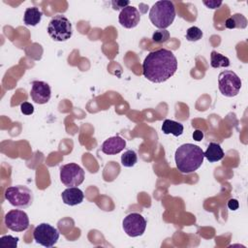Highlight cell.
Listing matches in <instances>:
<instances>
[{
  "instance_id": "cell-1",
  "label": "cell",
  "mask_w": 248,
  "mask_h": 248,
  "mask_svg": "<svg viewBox=\"0 0 248 248\" xmlns=\"http://www.w3.org/2000/svg\"><path fill=\"white\" fill-rule=\"evenodd\" d=\"M177 70V59L172 51L160 48L151 51L142 63V74L149 81L160 83L171 78Z\"/></svg>"
},
{
  "instance_id": "cell-2",
  "label": "cell",
  "mask_w": 248,
  "mask_h": 248,
  "mask_svg": "<svg viewBox=\"0 0 248 248\" xmlns=\"http://www.w3.org/2000/svg\"><path fill=\"white\" fill-rule=\"evenodd\" d=\"M204 154L202 149L193 143L180 145L174 154L177 170L182 173H192L196 171L203 163Z\"/></svg>"
},
{
  "instance_id": "cell-3",
  "label": "cell",
  "mask_w": 248,
  "mask_h": 248,
  "mask_svg": "<svg viewBox=\"0 0 248 248\" xmlns=\"http://www.w3.org/2000/svg\"><path fill=\"white\" fill-rule=\"evenodd\" d=\"M175 18V7L170 1H158L149 11V19L159 29H166Z\"/></svg>"
},
{
  "instance_id": "cell-4",
  "label": "cell",
  "mask_w": 248,
  "mask_h": 248,
  "mask_svg": "<svg viewBox=\"0 0 248 248\" xmlns=\"http://www.w3.org/2000/svg\"><path fill=\"white\" fill-rule=\"evenodd\" d=\"M49 37L56 42H65L73 35V27L70 20L63 15L54 16L47 26Z\"/></svg>"
},
{
  "instance_id": "cell-5",
  "label": "cell",
  "mask_w": 248,
  "mask_h": 248,
  "mask_svg": "<svg viewBox=\"0 0 248 248\" xmlns=\"http://www.w3.org/2000/svg\"><path fill=\"white\" fill-rule=\"evenodd\" d=\"M6 200L15 207L27 208L29 207L34 200L33 192L24 185L11 186L5 191Z\"/></svg>"
},
{
  "instance_id": "cell-6",
  "label": "cell",
  "mask_w": 248,
  "mask_h": 248,
  "mask_svg": "<svg viewBox=\"0 0 248 248\" xmlns=\"http://www.w3.org/2000/svg\"><path fill=\"white\" fill-rule=\"evenodd\" d=\"M242 82L240 78L232 71L226 70L219 74L218 87L220 92L226 97L236 96L241 88Z\"/></svg>"
},
{
  "instance_id": "cell-7",
  "label": "cell",
  "mask_w": 248,
  "mask_h": 248,
  "mask_svg": "<svg viewBox=\"0 0 248 248\" xmlns=\"http://www.w3.org/2000/svg\"><path fill=\"white\" fill-rule=\"evenodd\" d=\"M59 235L58 230L47 223L38 225L33 232L35 241L46 248L54 246L59 239Z\"/></svg>"
},
{
  "instance_id": "cell-8",
  "label": "cell",
  "mask_w": 248,
  "mask_h": 248,
  "mask_svg": "<svg viewBox=\"0 0 248 248\" xmlns=\"http://www.w3.org/2000/svg\"><path fill=\"white\" fill-rule=\"evenodd\" d=\"M60 180L67 187H77L84 180L83 169L75 163L60 167Z\"/></svg>"
},
{
  "instance_id": "cell-9",
  "label": "cell",
  "mask_w": 248,
  "mask_h": 248,
  "mask_svg": "<svg viewBox=\"0 0 248 248\" xmlns=\"http://www.w3.org/2000/svg\"><path fill=\"white\" fill-rule=\"evenodd\" d=\"M146 220L144 217L137 212L128 214L122 222V227L127 235L131 237H137L143 234L146 229Z\"/></svg>"
},
{
  "instance_id": "cell-10",
  "label": "cell",
  "mask_w": 248,
  "mask_h": 248,
  "mask_svg": "<svg viewBox=\"0 0 248 248\" xmlns=\"http://www.w3.org/2000/svg\"><path fill=\"white\" fill-rule=\"evenodd\" d=\"M5 225L13 232H24L29 228L28 215L23 210H10L5 215Z\"/></svg>"
},
{
  "instance_id": "cell-11",
  "label": "cell",
  "mask_w": 248,
  "mask_h": 248,
  "mask_svg": "<svg viewBox=\"0 0 248 248\" xmlns=\"http://www.w3.org/2000/svg\"><path fill=\"white\" fill-rule=\"evenodd\" d=\"M30 96L32 100L40 105L46 104L51 97V89L48 83L42 80H34L32 82Z\"/></svg>"
},
{
  "instance_id": "cell-12",
  "label": "cell",
  "mask_w": 248,
  "mask_h": 248,
  "mask_svg": "<svg viewBox=\"0 0 248 248\" xmlns=\"http://www.w3.org/2000/svg\"><path fill=\"white\" fill-rule=\"evenodd\" d=\"M140 20V14L134 6H127L120 11L118 21L121 26L131 29L136 27Z\"/></svg>"
},
{
  "instance_id": "cell-13",
  "label": "cell",
  "mask_w": 248,
  "mask_h": 248,
  "mask_svg": "<svg viewBox=\"0 0 248 248\" xmlns=\"http://www.w3.org/2000/svg\"><path fill=\"white\" fill-rule=\"evenodd\" d=\"M126 146V141L119 136H114L106 140L102 144V151L108 155H115L121 152Z\"/></svg>"
},
{
  "instance_id": "cell-14",
  "label": "cell",
  "mask_w": 248,
  "mask_h": 248,
  "mask_svg": "<svg viewBox=\"0 0 248 248\" xmlns=\"http://www.w3.org/2000/svg\"><path fill=\"white\" fill-rule=\"evenodd\" d=\"M61 198L65 204L74 206L82 202L84 195L83 192L78 187H68L62 192Z\"/></svg>"
},
{
  "instance_id": "cell-15",
  "label": "cell",
  "mask_w": 248,
  "mask_h": 248,
  "mask_svg": "<svg viewBox=\"0 0 248 248\" xmlns=\"http://www.w3.org/2000/svg\"><path fill=\"white\" fill-rule=\"evenodd\" d=\"M42 16H43V12L39 10V8L37 7L27 8L24 12L23 22L25 25H28V26H36L38 23H40Z\"/></svg>"
},
{
  "instance_id": "cell-16",
  "label": "cell",
  "mask_w": 248,
  "mask_h": 248,
  "mask_svg": "<svg viewBox=\"0 0 248 248\" xmlns=\"http://www.w3.org/2000/svg\"><path fill=\"white\" fill-rule=\"evenodd\" d=\"M204 157L210 162H218L224 158V151L219 143L216 142H209L205 152H203Z\"/></svg>"
},
{
  "instance_id": "cell-17",
  "label": "cell",
  "mask_w": 248,
  "mask_h": 248,
  "mask_svg": "<svg viewBox=\"0 0 248 248\" xmlns=\"http://www.w3.org/2000/svg\"><path fill=\"white\" fill-rule=\"evenodd\" d=\"M184 127L181 123L170 120V119H165L162 124V131L165 135L172 134L174 137H179L183 134Z\"/></svg>"
},
{
  "instance_id": "cell-18",
  "label": "cell",
  "mask_w": 248,
  "mask_h": 248,
  "mask_svg": "<svg viewBox=\"0 0 248 248\" xmlns=\"http://www.w3.org/2000/svg\"><path fill=\"white\" fill-rule=\"evenodd\" d=\"M225 26L228 29H234V28L244 29L247 26V19L241 14H234L231 17L227 18L225 22Z\"/></svg>"
},
{
  "instance_id": "cell-19",
  "label": "cell",
  "mask_w": 248,
  "mask_h": 248,
  "mask_svg": "<svg viewBox=\"0 0 248 248\" xmlns=\"http://www.w3.org/2000/svg\"><path fill=\"white\" fill-rule=\"evenodd\" d=\"M210 65L212 68H227L230 66V59L215 51V50H212L211 53H210Z\"/></svg>"
},
{
  "instance_id": "cell-20",
  "label": "cell",
  "mask_w": 248,
  "mask_h": 248,
  "mask_svg": "<svg viewBox=\"0 0 248 248\" xmlns=\"http://www.w3.org/2000/svg\"><path fill=\"white\" fill-rule=\"evenodd\" d=\"M137 162H138V156L134 150H131V149L127 150L121 156V164L123 167H126V168L134 167Z\"/></svg>"
},
{
  "instance_id": "cell-21",
  "label": "cell",
  "mask_w": 248,
  "mask_h": 248,
  "mask_svg": "<svg viewBox=\"0 0 248 248\" xmlns=\"http://www.w3.org/2000/svg\"><path fill=\"white\" fill-rule=\"evenodd\" d=\"M202 37V31L197 26H192L188 28L186 31V39L189 42H197L201 40Z\"/></svg>"
},
{
  "instance_id": "cell-22",
  "label": "cell",
  "mask_w": 248,
  "mask_h": 248,
  "mask_svg": "<svg viewBox=\"0 0 248 248\" xmlns=\"http://www.w3.org/2000/svg\"><path fill=\"white\" fill-rule=\"evenodd\" d=\"M170 39V32L167 29H159L152 35V41L157 44H162Z\"/></svg>"
},
{
  "instance_id": "cell-23",
  "label": "cell",
  "mask_w": 248,
  "mask_h": 248,
  "mask_svg": "<svg viewBox=\"0 0 248 248\" xmlns=\"http://www.w3.org/2000/svg\"><path fill=\"white\" fill-rule=\"evenodd\" d=\"M0 242L2 247L5 248H16L17 246V242H18V237H15L13 235H3L0 238Z\"/></svg>"
},
{
  "instance_id": "cell-24",
  "label": "cell",
  "mask_w": 248,
  "mask_h": 248,
  "mask_svg": "<svg viewBox=\"0 0 248 248\" xmlns=\"http://www.w3.org/2000/svg\"><path fill=\"white\" fill-rule=\"evenodd\" d=\"M20 110L25 115H30L34 112V107L28 102H23L20 104Z\"/></svg>"
},
{
  "instance_id": "cell-25",
  "label": "cell",
  "mask_w": 248,
  "mask_h": 248,
  "mask_svg": "<svg viewBox=\"0 0 248 248\" xmlns=\"http://www.w3.org/2000/svg\"><path fill=\"white\" fill-rule=\"evenodd\" d=\"M203 5H205L209 9H217L222 5V1L216 0H209V1H202Z\"/></svg>"
},
{
  "instance_id": "cell-26",
  "label": "cell",
  "mask_w": 248,
  "mask_h": 248,
  "mask_svg": "<svg viewBox=\"0 0 248 248\" xmlns=\"http://www.w3.org/2000/svg\"><path fill=\"white\" fill-rule=\"evenodd\" d=\"M111 4H112V7L114 10H120V9L122 10L125 7L129 6L130 2L129 1H112Z\"/></svg>"
},
{
  "instance_id": "cell-27",
  "label": "cell",
  "mask_w": 248,
  "mask_h": 248,
  "mask_svg": "<svg viewBox=\"0 0 248 248\" xmlns=\"http://www.w3.org/2000/svg\"><path fill=\"white\" fill-rule=\"evenodd\" d=\"M239 206V203L237 202V200L235 199H231L229 202H228V207L231 209V210H236Z\"/></svg>"
},
{
  "instance_id": "cell-28",
  "label": "cell",
  "mask_w": 248,
  "mask_h": 248,
  "mask_svg": "<svg viewBox=\"0 0 248 248\" xmlns=\"http://www.w3.org/2000/svg\"><path fill=\"white\" fill-rule=\"evenodd\" d=\"M193 139L196 141H201L203 139V133L201 130H195L193 133Z\"/></svg>"
}]
</instances>
